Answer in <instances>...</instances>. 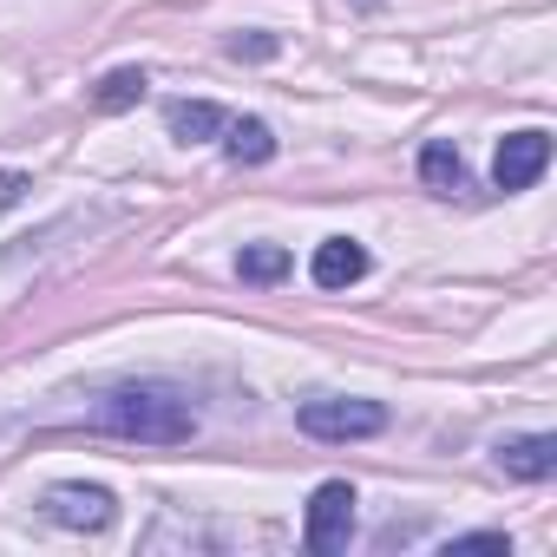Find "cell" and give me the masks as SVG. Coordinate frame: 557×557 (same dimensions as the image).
<instances>
[{"mask_svg":"<svg viewBox=\"0 0 557 557\" xmlns=\"http://www.w3.org/2000/svg\"><path fill=\"white\" fill-rule=\"evenodd\" d=\"M92 426L99 433H119V440H138V446H184L197 433V413L177 387H158V381H138V387H119L92 407Z\"/></svg>","mask_w":557,"mask_h":557,"instance_id":"obj_1","label":"cell"},{"mask_svg":"<svg viewBox=\"0 0 557 557\" xmlns=\"http://www.w3.org/2000/svg\"><path fill=\"white\" fill-rule=\"evenodd\" d=\"M27 190H34V184H27L21 171H0V216H8V210H14V203L27 197Z\"/></svg>","mask_w":557,"mask_h":557,"instance_id":"obj_14","label":"cell"},{"mask_svg":"<svg viewBox=\"0 0 557 557\" xmlns=\"http://www.w3.org/2000/svg\"><path fill=\"white\" fill-rule=\"evenodd\" d=\"M420 177H426V190H440V197H459V190H466V158H459L446 138H433V145L420 151Z\"/></svg>","mask_w":557,"mask_h":557,"instance_id":"obj_10","label":"cell"},{"mask_svg":"<svg viewBox=\"0 0 557 557\" xmlns=\"http://www.w3.org/2000/svg\"><path fill=\"white\" fill-rule=\"evenodd\" d=\"M230 53H236V60H269V53H275V40H269V34H249V40L236 34V40H230Z\"/></svg>","mask_w":557,"mask_h":557,"instance_id":"obj_15","label":"cell"},{"mask_svg":"<svg viewBox=\"0 0 557 557\" xmlns=\"http://www.w3.org/2000/svg\"><path fill=\"white\" fill-rule=\"evenodd\" d=\"M387 426L381 400H309L302 407V433L309 440H368Z\"/></svg>","mask_w":557,"mask_h":557,"instance_id":"obj_3","label":"cell"},{"mask_svg":"<svg viewBox=\"0 0 557 557\" xmlns=\"http://www.w3.org/2000/svg\"><path fill=\"white\" fill-rule=\"evenodd\" d=\"M361 275H368V249H361V243L329 236V243L315 249V283H322V289H348V283H361Z\"/></svg>","mask_w":557,"mask_h":557,"instance_id":"obj_6","label":"cell"},{"mask_svg":"<svg viewBox=\"0 0 557 557\" xmlns=\"http://www.w3.org/2000/svg\"><path fill=\"white\" fill-rule=\"evenodd\" d=\"M47 518L66 524V531H106L119 511H112V492L106 485H53L47 492Z\"/></svg>","mask_w":557,"mask_h":557,"instance_id":"obj_5","label":"cell"},{"mask_svg":"<svg viewBox=\"0 0 557 557\" xmlns=\"http://www.w3.org/2000/svg\"><path fill=\"white\" fill-rule=\"evenodd\" d=\"M498 466H505L511 479H550V472H557V440H550V433L505 440V446H498Z\"/></svg>","mask_w":557,"mask_h":557,"instance_id":"obj_7","label":"cell"},{"mask_svg":"<svg viewBox=\"0 0 557 557\" xmlns=\"http://www.w3.org/2000/svg\"><path fill=\"white\" fill-rule=\"evenodd\" d=\"M164 125H171V138H184V145H203V138H216L230 119H223L210 99H177V106H164Z\"/></svg>","mask_w":557,"mask_h":557,"instance_id":"obj_8","label":"cell"},{"mask_svg":"<svg viewBox=\"0 0 557 557\" xmlns=\"http://www.w3.org/2000/svg\"><path fill=\"white\" fill-rule=\"evenodd\" d=\"M446 550H511V537L505 531H472V537H453Z\"/></svg>","mask_w":557,"mask_h":557,"instance_id":"obj_13","label":"cell"},{"mask_svg":"<svg viewBox=\"0 0 557 557\" xmlns=\"http://www.w3.org/2000/svg\"><path fill=\"white\" fill-rule=\"evenodd\" d=\"M223 151H230V164H269L275 158V132L262 119H230L223 125Z\"/></svg>","mask_w":557,"mask_h":557,"instance_id":"obj_9","label":"cell"},{"mask_svg":"<svg viewBox=\"0 0 557 557\" xmlns=\"http://www.w3.org/2000/svg\"><path fill=\"white\" fill-rule=\"evenodd\" d=\"M236 269H243V283H275V275H289V249L283 243H249L236 256Z\"/></svg>","mask_w":557,"mask_h":557,"instance_id":"obj_12","label":"cell"},{"mask_svg":"<svg viewBox=\"0 0 557 557\" xmlns=\"http://www.w3.org/2000/svg\"><path fill=\"white\" fill-rule=\"evenodd\" d=\"M544 164H550V138L531 125V132H511V138H498L492 177H498V190H531V184L544 177Z\"/></svg>","mask_w":557,"mask_h":557,"instance_id":"obj_4","label":"cell"},{"mask_svg":"<svg viewBox=\"0 0 557 557\" xmlns=\"http://www.w3.org/2000/svg\"><path fill=\"white\" fill-rule=\"evenodd\" d=\"M355 537V485L348 479H329V485H315V498H309V524H302V544L309 550H342Z\"/></svg>","mask_w":557,"mask_h":557,"instance_id":"obj_2","label":"cell"},{"mask_svg":"<svg viewBox=\"0 0 557 557\" xmlns=\"http://www.w3.org/2000/svg\"><path fill=\"white\" fill-rule=\"evenodd\" d=\"M138 99H145V66H119V73H106L99 92H92L99 112H125V106H138Z\"/></svg>","mask_w":557,"mask_h":557,"instance_id":"obj_11","label":"cell"}]
</instances>
